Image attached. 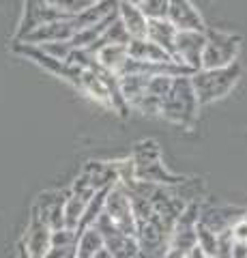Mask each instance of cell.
<instances>
[{
  "mask_svg": "<svg viewBox=\"0 0 247 258\" xmlns=\"http://www.w3.org/2000/svg\"><path fill=\"white\" fill-rule=\"evenodd\" d=\"M183 258H209V256H206L200 247H196V249H191V252H189V254H185Z\"/></svg>",
  "mask_w": 247,
  "mask_h": 258,
  "instance_id": "8992f818",
  "label": "cell"
},
{
  "mask_svg": "<svg viewBox=\"0 0 247 258\" xmlns=\"http://www.w3.org/2000/svg\"><path fill=\"white\" fill-rule=\"evenodd\" d=\"M20 258H33V256H28V254H26V249L20 245Z\"/></svg>",
  "mask_w": 247,
  "mask_h": 258,
  "instance_id": "ba28073f",
  "label": "cell"
},
{
  "mask_svg": "<svg viewBox=\"0 0 247 258\" xmlns=\"http://www.w3.org/2000/svg\"><path fill=\"white\" fill-rule=\"evenodd\" d=\"M52 235H54V232H52V228L47 224H37V226H33V228L26 232L22 247L26 249L28 256L45 258L47 252L52 249Z\"/></svg>",
  "mask_w": 247,
  "mask_h": 258,
  "instance_id": "6da1fadb",
  "label": "cell"
},
{
  "mask_svg": "<svg viewBox=\"0 0 247 258\" xmlns=\"http://www.w3.org/2000/svg\"><path fill=\"white\" fill-rule=\"evenodd\" d=\"M45 258H77L75 245L73 247H52Z\"/></svg>",
  "mask_w": 247,
  "mask_h": 258,
  "instance_id": "277c9868",
  "label": "cell"
},
{
  "mask_svg": "<svg viewBox=\"0 0 247 258\" xmlns=\"http://www.w3.org/2000/svg\"><path fill=\"white\" fill-rule=\"evenodd\" d=\"M95 258H112V254H110L108 249H101V252H99L97 256H95Z\"/></svg>",
  "mask_w": 247,
  "mask_h": 258,
  "instance_id": "52a82bcc",
  "label": "cell"
},
{
  "mask_svg": "<svg viewBox=\"0 0 247 258\" xmlns=\"http://www.w3.org/2000/svg\"><path fill=\"white\" fill-rule=\"evenodd\" d=\"M101 249H106V243H103V237L99 235L97 228H86L79 232L75 245L77 258H95Z\"/></svg>",
  "mask_w": 247,
  "mask_h": 258,
  "instance_id": "7a4b0ae2",
  "label": "cell"
},
{
  "mask_svg": "<svg viewBox=\"0 0 247 258\" xmlns=\"http://www.w3.org/2000/svg\"><path fill=\"white\" fill-rule=\"evenodd\" d=\"M198 247L209 256V258H217V247H219V235L213 232L209 226H198Z\"/></svg>",
  "mask_w": 247,
  "mask_h": 258,
  "instance_id": "3957f363",
  "label": "cell"
},
{
  "mask_svg": "<svg viewBox=\"0 0 247 258\" xmlns=\"http://www.w3.org/2000/svg\"><path fill=\"white\" fill-rule=\"evenodd\" d=\"M230 258H247V243H243V241H234V247H232Z\"/></svg>",
  "mask_w": 247,
  "mask_h": 258,
  "instance_id": "5b68a950",
  "label": "cell"
}]
</instances>
